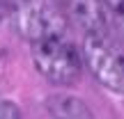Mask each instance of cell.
I'll list each match as a JSON object with an SVG mask.
<instances>
[{
    "label": "cell",
    "mask_w": 124,
    "mask_h": 119,
    "mask_svg": "<svg viewBox=\"0 0 124 119\" xmlns=\"http://www.w3.org/2000/svg\"><path fill=\"white\" fill-rule=\"evenodd\" d=\"M32 62L37 71L53 85H74L83 71V55L71 41L64 39V35L35 44Z\"/></svg>",
    "instance_id": "obj_1"
},
{
    "label": "cell",
    "mask_w": 124,
    "mask_h": 119,
    "mask_svg": "<svg viewBox=\"0 0 124 119\" xmlns=\"http://www.w3.org/2000/svg\"><path fill=\"white\" fill-rule=\"evenodd\" d=\"M14 21L18 35L32 44L62 37L67 28L64 12L53 0H21L14 7Z\"/></svg>",
    "instance_id": "obj_2"
},
{
    "label": "cell",
    "mask_w": 124,
    "mask_h": 119,
    "mask_svg": "<svg viewBox=\"0 0 124 119\" xmlns=\"http://www.w3.org/2000/svg\"><path fill=\"white\" fill-rule=\"evenodd\" d=\"M83 62L90 73L106 89L124 94V55L115 48L108 35H90L83 44Z\"/></svg>",
    "instance_id": "obj_3"
},
{
    "label": "cell",
    "mask_w": 124,
    "mask_h": 119,
    "mask_svg": "<svg viewBox=\"0 0 124 119\" xmlns=\"http://www.w3.org/2000/svg\"><path fill=\"white\" fill-rule=\"evenodd\" d=\"M64 16L74 28L90 35H106V16L99 0H64Z\"/></svg>",
    "instance_id": "obj_4"
},
{
    "label": "cell",
    "mask_w": 124,
    "mask_h": 119,
    "mask_svg": "<svg viewBox=\"0 0 124 119\" xmlns=\"http://www.w3.org/2000/svg\"><path fill=\"white\" fill-rule=\"evenodd\" d=\"M46 110L53 119H94L87 103L71 94H53L46 98Z\"/></svg>",
    "instance_id": "obj_5"
},
{
    "label": "cell",
    "mask_w": 124,
    "mask_h": 119,
    "mask_svg": "<svg viewBox=\"0 0 124 119\" xmlns=\"http://www.w3.org/2000/svg\"><path fill=\"white\" fill-rule=\"evenodd\" d=\"M106 16V28L124 41V0H99Z\"/></svg>",
    "instance_id": "obj_6"
},
{
    "label": "cell",
    "mask_w": 124,
    "mask_h": 119,
    "mask_svg": "<svg viewBox=\"0 0 124 119\" xmlns=\"http://www.w3.org/2000/svg\"><path fill=\"white\" fill-rule=\"evenodd\" d=\"M0 119H21L18 105L12 101H0Z\"/></svg>",
    "instance_id": "obj_7"
},
{
    "label": "cell",
    "mask_w": 124,
    "mask_h": 119,
    "mask_svg": "<svg viewBox=\"0 0 124 119\" xmlns=\"http://www.w3.org/2000/svg\"><path fill=\"white\" fill-rule=\"evenodd\" d=\"M18 2H21V0H0V7H2L5 12H9V9L14 12V7H16Z\"/></svg>",
    "instance_id": "obj_8"
},
{
    "label": "cell",
    "mask_w": 124,
    "mask_h": 119,
    "mask_svg": "<svg viewBox=\"0 0 124 119\" xmlns=\"http://www.w3.org/2000/svg\"><path fill=\"white\" fill-rule=\"evenodd\" d=\"M5 14H7V12H5V9L0 7V21H2V16H5Z\"/></svg>",
    "instance_id": "obj_9"
}]
</instances>
